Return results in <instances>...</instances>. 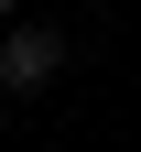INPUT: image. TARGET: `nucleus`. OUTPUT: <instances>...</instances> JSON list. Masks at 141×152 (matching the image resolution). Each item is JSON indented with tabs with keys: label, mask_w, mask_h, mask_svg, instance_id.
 <instances>
[{
	"label": "nucleus",
	"mask_w": 141,
	"mask_h": 152,
	"mask_svg": "<svg viewBox=\"0 0 141 152\" xmlns=\"http://www.w3.org/2000/svg\"><path fill=\"white\" fill-rule=\"evenodd\" d=\"M54 65H65V44H54L44 22H22V33H11V44H0V87H11V98H33V87H44Z\"/></svg>",
	"instance_id": "1"
},
{
	"label": "nucleus",
	"mask_w": 141,
	"mask_h": 152,
	"mask_svg": "<svg viewBox=\"0 0 141 152\" xmlns=\"http://www.w3.org/2000/svg\"><path fill=\"white\" fill-rule=\"evenodd\" d=\"M0 11H11V0H0Z\"/></svg>",
	"instance_id": "2"
}]
</instances>
